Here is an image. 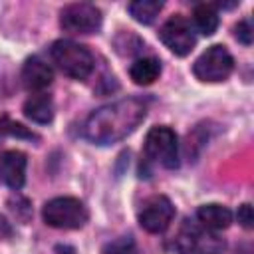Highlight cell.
<instances>
[{"label": "cell", "instance_id": "obj_18", "mask_svg": "<svg viewBox=\"0 0 254 254\" xmlns=\"http://www.w3.org/2000/svg\"><path fill=\"white\" fill-rule=\"evenodd\" d=\"M6 135H12V137H20V139H38L32 131H28L24 125L20 123H12L8 121L6 117L0 119V139L6 137Z\"/></svg>", "mask_w": 254, "mask_h": 254}, {"label": "cell", "instance_id": "obj_14", "mask_svg": "<svg viewBox=\"0 0 254 254\" xmlns=\"http://www.w3.org/2000/svg\"><path fill=\"white\" fill-rule=\"evenodd\" d=\"M161 73V62L157 58H139L131 64L129 75L137 85H151Z\"/></svg>", "mask_w": 254, "mask_h": 254}, {"label": "cell", "instance_id": "obj_4", "mask_svg": "<svg viewBox=\"0 0 254 254\" xmlns=\"http://www.w3.org/2000/svg\"><path fill=\"white\" fill-rule=\"evenodd\" d=\"M175 246L181 254H222L226 244L214 230L185 222L175 238Z\"/></svg>", "mask_w": 254, "mask_h": 254}, {"label": "cell", "instance_id": "obj_16", "mask_svg": "<svg viewBox=\"0 0 254 254\" xmlns=\"http://www.w3.org/2000/svg\"><path fill=\"white\" fill-rule=\"evenodd\" d=\"M163 8V2L157 0H135L129 4V14L139 24H153Z\"/></svg>", "mask_w": 254, "mask_h": 254}, {"label": "cell", "instance_id": "obj_20", "mask_svg": "<svg viewBox=\"0 0 254 254\" xmlns=\"http://www.w3.org/2000/svg\"><path fill=\"white\" fill-rule=\"evenodd\" d=\"M238 222L244 226V228H252L254 226V212H252V206L248 202H244L242 206H238Z\"/></svg>", "mask_w": 254, "mask_h": 254}, {"label": "cell", "instance_id": "obj_1", "mask_svg": "<svg viewBox=\"0 0 254 254\" xmlns=\"http://www.w3.org/2000/svg\"><path fill=\"white\" fill-rule=\"evenodd\" d=\"M147 115V105L137 97L119 99L97 107L83 123V137L95 145H111L131 135Z\"/></svg>", "mask_w": 254, "mask_h": 254}, {"label": "cell", "instance_id": "obj_11", "mask_svg": "<svg viewBox=\"0 0 254 254\" xmlns=\"http://www.w3.org/2000/svg\"><path fill=\"white\" fill-rule=\"evenodd\" d=\"M54 79L52 67L38 56H32L26 60L22 67V81L30 91H42L46 89Z\"/></svg>", "mask_w": 254, "mask_h": 254}, {"label": "cell", "instance_id": "obj_13", "mask_svg": "<svg viewBox=\"0 0 254 254\" xmlns=\"http://www.w3.org/2000/svg\"><path fill=\"white\" fill-rule=\"evenodd\" d=\"M24 115L34 123L46 125L54 119V103L48 93H34L24 101Z\"/></svg>", "mask_w": 254, "mask_h": 254}, {"label": "cell", "instance_id": "obj_15", "mask_svg": "<svg viewBox=\"0 0 254 254\" xmlns=\"http://www.w3.org/2000/svg\"><path fill=\"white\" fill-rule=\"evenodd\" d=\"M192 22L202 36H212L218 28V12L214 4H196L192 10Z\"/></svg>", "mask_w": 254, "mask_h": 254}, {"label": "cell", "instance_id": "obj_19", "mask_svg": "<svg viewBox=\"0 0 254 254\" xmlns=\"http://www.w3.org/2000/svg\"><path fill=\"white\" fill-rule=\"evenodd\" d=\"M234 36L240 44L244 46H250L252 44V26L248 20H240L236 26H234Z\"/></svg>", "mask_w": 254, "mask_h": 254}, {"label": "cell", "instance_id": "obj_5", "mask_svg": "<svg viewBox=\"0 0 254 254\" xmlns=\"http://www.w3.org/2000/svg\"><path fill=\"white\" fill-rule=\"evenodd\" d=\"M147 159L159 163L165 169L179 167V139L177 133L167 125L153 127L145 137Z\"/></svg>", "mask_w": 254, "mask_h": 254}, {"label": "cell", "instance_id": "obj_3", "mask_svg": "<svg viewBox=\"0 0 254 254\" xmlns=\"http://www.w3.org/2000/svg\"><path fill=\"white\" fill-rule=\"evenodd\" d=\"M42 218L52 228L75 230V228H81L87 222L89 212H87L85 204L79 198H73V196H56V198H52V200H48L44 204Z\"/></svg>", "mask_w": 254, "mask_h": 254}, {"label": "cell", "instance_id": "obj_17", "mask_svg": "<svg viewBox=\"0 0 254 254\" xmlns=\"http://www.w3.org/2000/svg\"><path fill=\"white\" fill-rule=\"evenodd\" d=\"M103 254H137V246L131 236H119L117 240L105 244Z\"/></svg>", "mask_w": 254, "mask_h": 254}, {"label": "cell", "instance_id": "obj_2", "mask_svg": "<svg viewBox=\"0 0 254 254\" xmlns=\"http://www.w3.org/2000/svg\"><path fill=\"white\" fill-rule=\"evenodd\" d=\"M50 54H52L54 64L67 77L85 79L93 71V64H95L93 56L81 44H75L71 40H58V42H54Z\"/></svg>", "mask_w": 254, "mask_h": 254}, {"label": "cell", "instance_id": "obj_9", "mask_svg": "<svg viewBox=\"0 0 254 254\" xmlns=\"http://www.w3.org/2000/svg\"><path fill=\"white\" fill-rule=\"evenodd\" d=\"M173 218H175V206L163 194L151 196L139 210V224L151 234L165 232L171 226Z\"/></svg>", "mask_w": 254, "mask_h": 254}, {"label": "cell", "instance_id": "obj_6", "mask_svg": "<svg viewBox=\"0 0 254 254\" xmlns=\"http://www.w3.org/2000/svg\"><path fill=\"white\" fill-rule=\"evenodd\" d=\"M232 69H234V60L230 52L220 44L210 46L206 52H202L192 65V73L200 81H208V83L224 81L232 73Z\"/></svg>", "mask_w": 254, "mask_h": 254}, {"label": "cell", "instance_id": "obj_8", "mask_svg": "<svg viewBox=\"0 0 254 254\" xmlns=\"http://www.w3.org/2000/svg\"><path fill=\"white\" fill-rule=\"evenodd\" d=\"M159 38L161 42L175 54V56H187L192 52L196 38L190 30V24L187 22V18H183L181 14L171 16L159 30Z\"/></svg>", "mask_w": 254, "mask_h": 254}, {"label": "cell", "instance_id": "obj_12", "mask_svg": "<svg viewBox=\"0 0 254 254\" xmlns=\"http://www.w3.org/2000/svg\"><path fill=\"white\" fill-rule=\"evenodd\" d=\"M196 218L200 222V226L208 228V230H224L230 226L232 222V212L230 208L222 206V204H202L196 210Z\"/></svg>", "mask_w": 254, "mask_h": 254}, {"label": "cell", "instance_id": "obj_7", "mask_svg": "<svg viewBox=\"0 0 254 254\" xmlns=\"http://www.w3.org/2000/svg\"><path fill=\"white\" fill-rule=\"evenodd\" d=\"M60 26L69 34H93L101 28V12L89 2H73L62 10Z\"/></svg>", "mask_w": 254, "mask_h": 254}, {"label": "cell", "instance_id": "obj_10", "mask_svg": "<svg viewBox=\"0 0 254 254\" xmlns=\"http://www.w3.org/2000/svg\"><path fill=\"white\" fill-rule=\"evenodd\" d=\"M26 165H28V159L22 151H4L2 157H0V175H2V181L18 190L24 187V181H26Z\"/></svg>", "mask_w": 254, "mask_h": 254}]
</instances>
